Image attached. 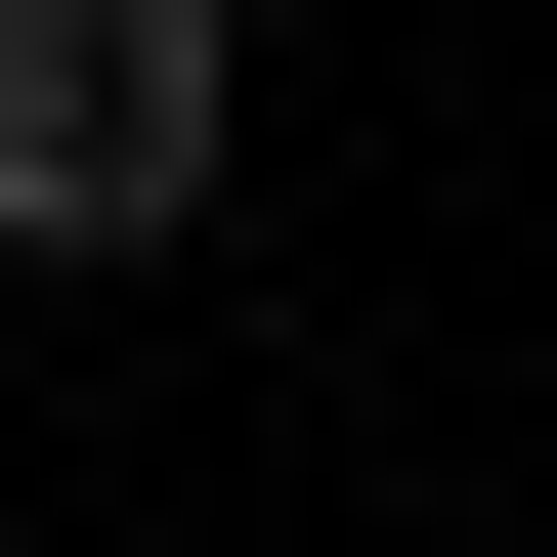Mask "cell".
I'll return each instance as SVG.
<instances>
[{
	"label": "cell",
	"mask_w": 557,
	"mask_h": 557,
	"mask_svg": "<svg viewBox=\"0 0 557 557\" xmlns=\"http://www.w3.org/2000/svg\"><path fill=\"white\" fill-rule=\"evenodd\" d=\"M214 214V0H0V258H172Z\"/></svg>",
	"instance_id": "1"
}]
</instances>
